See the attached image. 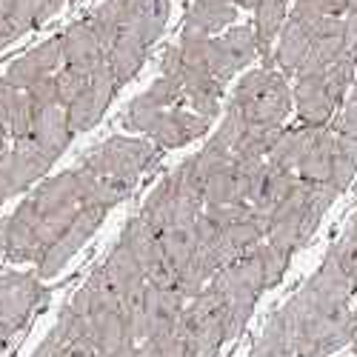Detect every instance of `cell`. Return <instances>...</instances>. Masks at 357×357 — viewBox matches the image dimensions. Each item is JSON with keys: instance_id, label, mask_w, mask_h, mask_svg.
<instances>
[{"instance_id": "obj_33", "label": "cell", "mask_w": 357, "mask_h": 357, "mask_svg": "<svg viewBox=\"0 0 357 357\" xmlns=\"http://www.w3.org/2000/svg\"><path fill=\"white\" fill-rule=\"evenodd\" d=\"M123 9H126V0H106V3H100L92 15L86 17L89 29L95 32V38L100 40L103 49H109L112 40L121 35V29H123Z\"/></svg>"}, {"instance_id": "obj_19", "label": "cell", "mask_w": 357, "mask_h": 357, "mask_svg": "<svg viewBox=\"0 0 357 357\" xmlns=\"http://www.w3.org/2000/svg\"><path fill=\"white\" fill-rule=\"evenodd\" d=\"M312 32H314V26L297 20L291 15L286 17L280 35H278V43H275V52H272V66L283 77L297 75V69L303 66L306 54H309V46H312Z\"/></svg>"}, {"instance_id": "obj_24", "label": "cell", "mask_w": 357, "mask_h": 357, "mask_svg": "<svg viewBox=\"0 0 357 357\" xmlns=\"http://www.w3.org/2000/svg\"><path fill=\"white\" fill-rule=\"evenodd\" d=\"M289 17V6L286 0H260L255 6V40H257V57L263 61L266 69H275L272 66V52L278 43V35Z\"/></svg>"}, {"instance_id": "obj_29", "label": "cell", "mask_w": 357, "mask_h": 357, "mask_svg": "<svg viewBox=\"0 0 357 357\" xmlns=\"http://www.w3.org/2000/svg\"><path fill=\"white\" fill-rule=\"evenodd\" d=\"M314 137V126H297V129H283L278 146L272 149V155L266 158V163L283 169V172H297V163L306 155V149Z\"/></svg>"}, {"instance_id": "obj_9", "label": "cell", "mask_w": 357, "mask_h": 357, "mask_svg": "<svg viewBox=\"0 0 357 357\" xmlns=\"http://www.w3.org/2000/svg\"><path fill=\"white\" fill-rule=\"evenodd\" d=\"M257 57V40L252 26H229L223 35H215L206 40V66L212 77L226 89L229 80L243 72Z\"/></svg>"}, {"instance_id": "obj_4", "label": "cell", "mask_w": 357, "mask_h": 357, "mask_svg": "<svg viewBox=\"0 0 357 357\" xmlns=\"http://www.w3.org/2000/svg\"><path fill=\"white\" fill-rule=\"evenodd\" d=\"M231 106L255 126H283L291 112V86L278 69H252L234 86Z\"/></svg>"}, {"instance_id": "obj_13", "label": "cell", "mask_w": 357, "mask_h": 357, "mask_svg": "<svg viewBox=\"0 0 357 357\" xmlns=\"http://www.w3.org/2000/svg\"><path fill=\"white\" fill-rule=\"evenodd\" d=\"M121 243H123V246L132 252V257L137 260V266H140V272H143V278H146L149 286H174V272H172V266H169L166 257H163L158 231L149 226L140 215L132 218V220L123 226Z\"/></svg>"}, {"instance_id": "obj_6", "label": "cell", "mask_w": 357, "mask_h": 357, "mask_svg": "<svg viewBox=\"0 0 357 357\" xmlns=\"http://www.w3.org/2000/svg\"><path fill=\"white\" fill-rule=\"evenodd\" d=\"M123 126L129 132H137V135H146V140H152L160 152L163 149H181L192 140H197L200 135L209 132L212 121H206L197 112L192 109H126L123 114Z\"/></svg>"}, {"instance_id": "obj_21", "label": "cell", "mask_w": 357, "mask_h": 357, "mask_svg": "<svg viewBox=\"0 0 357 357\" xmlns=\"http://www.w3.org/2000/svg\"><path fill=\"white\" fill-rule=\"evenodd\" d=\"M32 137L43 152L57 160L63 152H66V146L72 143L75 132L69 126V117H66V106L61 103H54V106H43V109H35L32 114Z\"/></svg>"}, {"instance_id": "obj_18", "label": "cell", "mask_w": 357, "mask_h": 357, "mask_svg": "<svg viewBox=\"0 0 357 357\" xmlns=\"http://www.w3.org/2000/svg\"><path fill=\"white\" fill-rule=\"evenodd\" d=\"M169 12H172V0H126L123 29H129L143 46L152 49L166 32Z\"/></svg>"}, {"instance_id": "obj_12", "label": "cell", "mask_w": 357, "mask_h": 357, "mask_svg": "<svg viewBox=\"0 0 357 357\" xmlns=\"http://www.w3.org/2000/svg\"><path fill=\"white\" fill-rule=\"evenodd\" d=\"M52 163L54 160L32 137L15 140V146L6 152V158L0 160V189H3L6 200L26 192L32 183H38L40 177L52 169Z\"/></svg>"}, {"instance_id": "obj_2", "label": "cell", "mask_w": 357, "mask_h": 357, "mask_svg": "<svg viewBox=\"0 0 357 357\" xmlns=\"http://www.w3.org/2000/svg\"><path fill=\"white\" fill-rule=\"evenodd\" d=\"M206 40H209L206 35L183 26L181 40L163 54V75L181 83L183 98L192 112L215 123L220 114L223 86L212 77L209 66H206Z\"/></svg>"}, {"instance_id": "obj_15", "label": "cell", "mask_w": 357, "mask_h": 357, "mask_svg": "<svg viewBox=\"0 0 357 357\" xmlns=\"http://www.w3.org/2000/svg\"><path fill=\"white\" fill-rule=\"evenodd\" d=\"M100 269H103V275H106L109 286L114 289L117 301H121V303H123V309L129 312V309L140 301L143 289L149 286V283H146V278H143V272H140V266H137V260L132 257V252H129L121 241H117V243H114V249L109 252V257L100 263Z\"/></svg>"}, {"instance_id": "obj_37", "label": "cell", "mask_w": 357, "mask_h": 357, "mask_svg": "<svg viewBox=\"0 0 357 357\" xmlns=\"http://www.w3.org/2000/svg\"><path fill=\"white\" fill-rule=\"evenodd\" d=\"M26 95H29V100H32V109H43V106L61 103V100H57L54 77H46V80H40V83H35V86H29Z\"/></svg>"}, {"instance_id": "obj_11", "label": "cell", "mask_w": 357, "mask_h": 357, "mask_svg": "<svg viewBox=\"0 0 357 357\" xmlns=\"http://www.w3.org/2000/svg\"><path fill=\"white\" fill-rule=\"evenodd\" d=\"M106 206L103 203H83L77 218L72 220V226L57 237V241L43 252V257L38 260V278H54L63 266L83 249V243L98 231V226L106 220Z\"/></svg>"}, {"instance_id": "obj_20", "label": "cell", "mask_w": 357, "mask_h": 357, "mask_svg": "<svg viewBox=\"0 0 357 357\" xmlns=\"http://www.w3.org/2000/svg\"><path fill=\"white\" fill-rule=\"evenodd\" d=\"M61 49H63V66L77 69L83 75H92L106 61V49L100 46V40L95 38L86 20L66 26V32L61 35Z\"/></svg>"}, {"instance_id": "obj_28", "label": "cell", "mask_w": 357, "mask_h": 357, "mask_svg": "<svg viewBox=\"0 0 357 357\" xmlns=\"http://www.w3.org/2000/svg\"><path fill=\"white\" fill-rule=\"evenodd\" d=\"M195 220H181V223H172V226L158 231L163 257L172 266L174 275L181 272L183 266L195 257V252H197V226H195Z\"/></svg>"}, {"instance_id": "obj_30", "label": "cell", "mask_w": 357, "mask_h": 357, "mask_svg": "<svg viewBox=\"0 0 357 357\" xmlns=\"http://www.w3.org/2000/svg\"><path fill=\"white\" fill-rule=\"evenodd\" d=\"M283 135V126H255L246 123L241 140L234 146V155L231 158H241V160H266L272 155V149L278 146Z\"/></svg>"}, {"instance_id": "obj_39", "label": "cell", "mask_w": 357, "mask_h": 357, "mask_svg": "<svg viewBox=\"0 0 357 357\" xmlns=\"http://www.w3.org/2000/svg\"><path fill=\"white\" fill-rule=\"evenodd\" d=\"M351 349L357 351V312H354V335H351Z\"/></svg>"}, {"instance_id": "obj_31", "label": "cell", "mask_w": 357, "mask_h": 357, "mask_svg": "<svg viewBox=\"0 0 357 357\" xmlns=\"http://www.w3.org/2000/svg\"><path fill=\"white\" fill-rule=\"evenodd\" d=\"M357 177V137L351 135H337L335 137V152H332V177L329 186L340 195L351 186Z\"/></svg>"}, {"instance_id": "obj_38", "label": "cell", "mask_w": 357, "mask_h": 357, "mask_svg": "<svg viewBox=\"0 0 357 357\" xmlns=\"http://www.w3.org/2000/svg\"><path fill=\"white\" fill-rule=\"evenodd\" d=\"M6 231H9V220H0V257L6 255Z\"/></svg>"}, {"instance_id": "obj_22", "label": "cell", "mask_w": 357, "mask_h": 357, "mask_svg": "<svg viewBox=\"0 0 357 357\" xmlns=\"http://www.w3.org/2000/svg\"><path fill=\"white\" fill-rule=\"evenodd\" d=\"M335 137L337 132L323 126L314 129V137L306 149V155L297 163V181L312 183V186H329V177H332V152H335Z\"/></svg>"}, {"instance_id": "obj_1", "label": "cell", "mask_w": 357, "mask_h": 357, "mask_svg": "<svg viewBox=\"0 0 357 357\" xmlns=\"http://www.w3.org/2000/svg\"><path fill=\"white\" fill-rule=\"evenodd\" d=\"M337 192L332 186H312L297 181L294 189L278 203V209L269 215V231L266 243L291 257L297 249H303L312 234L317 231L323 215L332 209Z\"/></svg>"}, {"instance_id": "obj_8", "label": "cell", "mask_w": 357, "mask_h": 357, "mask_svg": "<svg viewBox=\"0 0 357 357\" xmlns=\"http://www.w3.org/2000/svg\"><path fill=\"white\" fill-rule=\"evenodd\" d=\"M186 309V297L174 286H146L140 301L126 312L135 340H149L174 329Z\"/></svg>"}, {"instance_id": "obj_40", "label": "cell", "mask_w": 357, "mask_h": 357, "mask_svg": "<svg viewBox=\"0 0 357 357\" xmlns=\"http://www.w3.org/2000/svg\"><path fill=\"white\" fill-rule=\"evenodd\" d=\"M349 229H351V231H354V234H357V215H354V218H351V223H349Z\"/></svg>"}, {"instance_id": "obj_10", "label": "cell", "mask_w": 357, "mask_h": 357, "mask_svg": "<svg viewBox=\"0 0 357 357\" xmlns=\"http://www.w3.org/2000/svg\"><path fill=\"white\" fill-rule=\"evenodd\" d=\"M46 301V286L29 272H0V329L15 335Z\"/></svg>"}, {"instance_id": "obj_27", "label": "cell", "mask_w": 357, "mask_h": 357, "mask_svg": "<svg viewBox=\"0 0 357 357\" xmlns=\"http://www.w3.org/2000/svg\"><path fill=\"white\" fill-rule=\"evenodd\" d=\"M294 183H297V174L283 172V169H275V166L266 163L246 206H252V209L260 212V215H272L278 209V203L294 189Z\"/></svg>"}, {"instance_id": "obj_23", "label": "cell", "mask_w": 357, "mask_h": 357, "mask_svg": "<svg viewBox=\"0 0 357 357\" xmlns=\"http://www.w3.org/2000/svg\"><path fill=\"white\" fill-rule=\"evenodd\" d=\"M32 100L23 89L12 86L6 77H0V126L6 129L12 140H23L32 135Z\"/></svg>"}, {"instance_id": "obj_5", "label": "cell", "mask_w": 357, "mask_h": 357, "mask_svg": "<svg viewBox=\"0 0 357 357\" xmlns=\"http://www.w3.org/2000/svg\"><path fill=\"white\" fill-rule=\"evenodd\" d=\"M158 160H160V149L152 140L117 135L95 146L77 166L95 177H103V181H117L135 189L140 174L149 172Z\"/></svg>"}, {"instance_id": "obj_7", "label": "cell", "mask_w": 357, "mask_h": 357, "mask_svg": "<svg viewBox=\"0 0 357 357\" xmlns=\"http://www.w3.org/2000/svg\"><path fill=\"white\" fill-rule=\"evenodd\" d=\"M203 212V200L195 189H189L183 183V177L174 172H169L163 181L155 186V192L146 197L140 218L152 226L155 231L172 226V223H181V220H195Z\"/></svg>"}, {"instance_id": "obj_36", "label": "cell", "mask_w": 357, "mask_h": 357, "mask_svg": "<svg viewBox=\"0 0 357 357\" xmlns=\"http://www.w3.org/2000/svg\"><path fill=\"white\" fill-rule=\"evenodd\" d=\"M335 132H337V135H351V137H357V83L349 89L343 106L337 109Z\"/></svg>"}, {"instance_id": "obj_26", "label": "cell", "mask_w": 357, "mask_h": 357, "mask_svg": "<svg viewBox=\"0 0 357 357\" xmlns=\"http://www.w3.org/2000/svg\"><path fill=\"white\" fill-rule=\"evenodd\" d=\"M146 54H149V46H143L129 29H121V35H117L114 40H112V46L106 49V61H109V66H112V72H114V80H117V86H126L135 75H137V69L143 66V61H146Z\"/></svg>"}, {"instance_id": "obj_17", "label": "cell", "mask_w": 357, "mask_h": 357, "mask_svg": "<svg viewBox=\"0 0 357 357\" xmlns=\"http://www.w3.org/2000/svg\"><path fill=\"white\" fill-rule=\"evenodd\" d=\"M6 220H9L6 257L12 263H38L40 255H43V246L38 241V212H35V203L26 197Z\"/></svg>"}, {"instance_id": "obj_34", "label": "cell", "mask_w": 357, "mask_h": 357, "mask_svg": "<svg viewBox=\"0 0 357 357\" xmlns=\"http://www.w3.org/2000/svg\"><path fill=\"white\" fill-rule=\"evenodd\" d=\"M329 257L337 263L340 275L346 278L351 294H357V234L346 226V231L337 237V243L329 249Z\"/></svg>"}, {"instance_id": "obj_3", "label": "cell", "mask_w": 357, "mask_h": 357, "mask_svg": "<svg viewBox=\"0 0 357 357\" xmlns=\"http://www.w3.org/2000/svg\"><path fill=\"white\" fill-rule=\"evenodd\" d=\"M291 86V103L297 109L303 126L323 129L343 106L349 89L357 80V54H340L335 63L314 72L294 75Z\"/></svg>"}, {"instance_id": "obj_14", "label": "cell", "mask_w": 357, "mask_h": 357, "mask_svg": "<svg viewBox=\"0 0 357 357\" xmlns=\"http://www.w3.org/2000/svg\"><path fill=\"white\" fill-rule=\"evenodd\" d=\"M206 218H209L220 234L229 241V246L243 255L249 249H255L257 243L266 241V231H269V215H260L255 212L252 206L246 203H237V206H215V209H206Z\"/></svg>"}, {"instance_id": "obj_35", "label": "cell", "mask_w": 357, "mask_h": 357, "mask_svg": "<svg viewBox=\"0 0 357 357\" xmlns=\"http://www.w3.org/2000/svg\"><path fill=\"white\" fill-rule=\"evenodd\" d=\"M54 86H57V100H61V106H69L89 89V75L69 69V66H61L54 72Z\"/></svg>"}, {"instance_id": "obj_25", "label": "cell", "mask_w": 357, "mask_h": 357, "mask_svg": "<svg viewBox=\"0 0 357 357\" xmlns=\"http://www.w3.org/2000/svg\"><path fill=\"white\" fill-rule=\"evenodd\" d=\"M237 15H241V9H237L231 0H195L183 26L195 29V32H200L206 38H215V35L226 32L229 26H234Z\"/></svg>"}, {"instance_id": "obj_16", "label": "cell", "mask_w": 357, "mask_h": 357, "mask_svg": "<svg viewBox=\"0 0 357 357\" xmlns=\"http://www.w3.org/2000/svg\"><path fill=\"white\" fill-rule=\"evenodd\" d=\"M61 66H63V49H61V35H57V38L40 43L38 49L26 52L23 57H17V61L6 69L3 77L12 86H17V89L26 92L29 86H35V83H40L46 77H54V72Z\"/></svg>"}, {"instance_id": "obj_32", "label": "cell", "mask_w": 357, "mask_h": 357, "mask_svg": "<svg viewBox=\"0 0 357 357\" xmlns=\"http://www.w3.org/2000/svg\"><path fill=\"white\" fill-rule=\"evenodd\" d=\"M186 98H183V89L177 80L160 75L152 86L146 89L143 95H137L129 106L132 109H149V112H155V109H177V106H183Z\"/></svg>"}, {"instance_id": "obj_41", "label": "cell", "mask_w": 357, "mask_h": 357, "mask_svg": "<svg viewBox=\"0 0 357 357\" xmlns=\"http://www.w3.org/2000/svg\"><path fill=\"white\" fill-rule=\"evenodd\" d=\"M0 203H6V195H3V189H0Z\"/></svg>"}]
</instances>
